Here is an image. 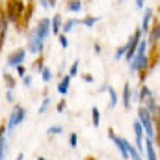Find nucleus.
<instances>
[{
	"label": "nucleus",
	"instance_id": "nucleus-1",
	"mask_svg": "<svg viewBox=\"0 0 160 160\" xmlns=\"http://www.w3.org/2000/svg\"><path fill=\"white\" fill-rule=\"evenodd\" d=\"M145 48H147V43L145 41L140 39V43H138V54L136 56H132V71H140V69H143L145 67V63H147V58H145Z\"/></svg>",
	"mask_w": 160,
	"mask_h": 160
},
{
	"label": "nucleus",
	"instance_id": "nucleus-2",
	"mask_svg": "<svg viewBox=\"0 0 160 160\" xmlns=\"http://www.w3.org/2000/svg\"><path fill=\"white\" fill-rule=\"evenodd\" d=\"M138 116H140V123H142V127L145 128L147 136L153 138V136H155V130H153V119H151V112L147 110V106H142V108L138 110Z\"/></svg>",
	"mask_w": 160,
	"mask_h": 160
},
{
	"label": "nucleus",
	"instance_id": "nucleus-3",
	"mask_svg": "<svg viewBox=\"0 0 160 160\" xmlns=\"http://www.w3.org/2000/svg\"><path fill=\"white\" fill-rule=\"evenodd\" d=\"M26 118V110L24 108H21V106H15L13 108V112H11V116H9V121H8V128L9 130H13L21 121Z\"/></svg>",
	"mask_w": 160,
	"mask_h": 160
},
{
	"label": "nucleus",
	"instance_id": "nucleus-4",
	"mask_svg": "<svg viewBox=\"0 0 160 160\" xmlns=\"http://www.w3.org/2000/svg\"><path fill=\"white\" fill-rule=\"evenodd\" d=\"M140 36H142V30L134 32V36L127 43V47H125V58L127 60H132V56L136 54V48H138V43H140Z\"/></svg>",
	"mask_w": 160,
	"mask_h": 160
},
{
	"label": "nucleus",
	"instance_id": "nucleus-5",
	"mask_svg": "<svg viewBox=\"0 0 160 160\" xmlns=\"http://www.w3.org/2000/svg\"><path fill=\"white\" fill-rule=\"evenodd\" d=\"M110 140L119 147V151H121V155H123V158H128L130 155H128V149H130V143L127 142V140H121L119 136H116L112 130H110Z\"/></svg>",
	"mask_w": 160,
	"mask_h": 160
},
{
	"label": "nucleus",
	"instance_id": "nucleus-6",
	"mask_svg": "<svg viewBox=\"0 0 160 160\" xmlns=\"http://www.w3.org/2000/svg\"><path fill=\"white\" fill-rule=\"evenodd\" d=\"M48 32H50V22H48V19H43L39 24H38V30H36V36L39 38V39H45L47 36H48Z\"/></svg>",
	"mask_w": 160,
	"mask_h": 160
},
{
	"label": "nucleus",
	"instance_id": "nucleus-7",
	"mask_svg": "<svg viewBox=\"0 0 160 160\" xmlns=\"http://www.w3.org/2000/svg\"><path fill=\"white\" fill-rule=\"evenodd\" d=\"M24 56H26V52H24V48H21V50H17V52L9 54L8 63H9V65H19V63H22V62H24Z\"/></svg>",
	"mask_w": 160,
	"mask_h": 160
},
{
	"label": "nucleus",
	"instance_id": "nucleus-8",
	"mask_svg": "<svg viewBox=\"0 0 160 160\" xmlns=\"http://www.w3.org/2000/svg\"><path fill=\"white\" fill-rule=\"evenodd\" d=\"M21 4L19 2H9V8H8V15H9V21H17L19 13H21Z\"/></svg>",
	"mask_w": 160,
	"mask_h": 160
},
{
	"label": "nucleus",
	"instance_id": "nucleus-9",
	"mask_svg": "<svg viewBox=\"0 0 160 160\" xmlns=\"http://www.w3.org/2000/svg\"><path fill=\"white\" fill-rule=\"evenodd\" d=\"M142 132H143V127L140 121H134V134H136V143H138V151L142 153L143 151V143H142Z\"/></svg>",
	"mask_w": 160,
	"mask_h": 160
},
{
	"label": "nucleus",
	"instance_id": "nucleus-10",
	"mask_svg": "<svg viewBox=\"0 0 160 160\" xmlns=\"http://www.w3.org/2000/svg\"><path fill=\"white\" fill-rule=\"evenodd\" d=\"M41 48H43V39H39L38 36H34L32 38V41H30V52H39Z\"/></svg>",
	"mask_w": 160,
	"mask_h": 160
},
{
	"label": "nucleus",
	"instance_id": "nucleus-11",
	"mask_svg": "<svg viewBox=\"0 0 160 160\" xmlns=\"http://www.w3.org/2000/svg\"><path fill=\"white\" fill-rule=\"evenodd\" d=\"M69 84H71V75H69V77H65V78L58 84V91H60L62 95H65V93H67V89H69Z\"/></svg>",
	"mask_w": 160,
	"mask_h": 160
},
{
	"label": "nucleus",
	"instance_id": "nucleus-12",
	"mask_svg": "<svg viewBox=\"0 0 160 160\" xmlns=\"http://www.w3.org/2000/svg\"><path fill=\"white\" fill-rule=\"evenodd\" d=\"M123 102L127 108L130 106V86L128 84H125V88H123Z\"/></svg>",
	"mask_w": 160,
	"mask_h": 160
},
{
	"label": "nucleus",
	"instance_id": "nucleus-13",
	"mask_svg": "<svg viewBox=\"0 0 160 160\" xmlns=\"http://www.w3.org/2000/svg\"><path fill=\"white\" fill-rule=\"evenodd\" d=\"M147 158H149V160L157 158V153H155V147H153V138H149V140H147Z\"/></svg>",
	"mask_w": 160,
	"mask_h": 160
},
{
	"label": "nucleus",
	"instance_id": "nucleus-14",
	"mask_svg": "<svg viewBox=\"0 0 160 160\" xmlns=\"http://www.w3.org/2000/svg\"><path fill=\"white\" fill-rule=\"evenodd\" d=\"M151 15H153V11H151V9H145V17H143V22H142V30H143V32H147V30H149Z\"/></svg>",
	"mask_w": 160,
	"mask_h": 160
},
{
	"label": "nucleus",
	"instance_id": "nucleus-15",
	"mask_svg": "<svg viewBox=\"0 0 160 160\" xmlns=\"http://www.w3.org/2000/svg\"><path fill=\"white\" fill-rule=\"evenodd\" d=\"M60 26H62V17H60V15H56V17H54V21H52V24H50V28H52V32H54V34H58V32H60Z\"/></svg>",
	"mask_w": 160,
	"mask_h": 160
},
{
	"label": "nucleus",
	"instance_id": "nucleus-16",
	"mask_svg": "<svg viewBox=\"0 0 160 160\" xmlns=\"http://www.w3.org/2000/svg\"><path fill=\"white\" fill-rule=\"evenodd\" d=\"M108 93H110V108H116V104H118V93H116L114 88H110Z\"/></svg>",
	"mask_w": 160,
	"mask_h": 160
},
{
	"label": "nucleus",
	"instance_id": "nucleus-17",
	"mask_svg": "<svg viewBox=\"0 0 160 160\" xmlns=\"http://www.w3.org/2000/svg\"><path fill=\"white\" fill-rule=\"evenodd\" d=\"M67 8H69L71 11H80V8H82V6H80V2H78V0H73V2H71V4H69Z\"/></svg>",
	"mask_w": 160,
	"mask_h": 160
},
{
	"label": "nucleus",
	"instance_id": "nucleus-18",
	"mask_svg": "<svg viewBox=\"0 0 160 160\" xmlns=\"http://www.w3.org/2000/svg\"><path fill=\"white\" fill-rule=\"evenodd\" d=\"M99 121H101V114H99V110H97V108H93V125H95V127H99Z\"/></svg>",
	"mask_w": 160,
	"mask_h": 160
},
{
	"label": "nucleus",
	"instance_id": "nucleus-19",
	"mask_svg": "<svg viewBox=\"0 0 160 160\" xmlns=\"http://www.w3.org/2000/svg\"><path fill=\"white\" fill-rule=\"evenodd\" d=\"M97 21H99V19H97V17H88V19H86V21H84V24H86V26H93V24H95V22H97Z\"/></svg>",
	"mask_w": 160,
	"mask_h": 160
},
{
	"label": "nucleus",
	"instance_id": "nucleus-20",
	"mask_svg": "<svg viewBox=\"0 0 160 160\" xmlns=\"http://www.w3.org/2000/svg\"><path fill=\"white\" fill-rule=\"evenodd\" d=\"M47 132H48V134H60V132H62V127H50Z\"/></svg>",
	"mask_w": 160,
	"mask_h": 160
},
{
	"label": "nucleus",
	"instance_id": "nucleus-21",
	"mask_svg": "<svg viewBox=\"0 0 160 160\" xmlns=\"http://www.w3.org/2000/svg\"><path fill=\"white\" fill-rule=\"evenodd\" d=\"M48 102H50V99H45V101H43V104H41V108H39V114H45V110H47Z\"/></svg>",
	"mask_w": 160,
	"mask_h": 160
},
{
	"label": "nucleus",
	"instance_id": "nucleus-22",
	"mask_svg": "<svg viewBox=\"0 0 160 160\" xmlns=\"http://www.w3.org/2000/svg\"><path fill=\"white\" fill-rule=\"evenodd\" d=\"M75 24H77V21H69V22H65V26H63V30H65V32H69V30H71V28H73Z\"/></svg>",
	"mask_w": 160,
	"mask_h": 160
},
{
	"label": "nucleus",
	"instance_id": "nucleus-23",
	"mask_svg": "<svg viewBox=\"0 0 160 160\" xmlns=\"http://www.w3.org/2000/svg\"><path fill=\"white\" fill-rule=\"evenodd\" d=\"M43 80H45V82L50 80V71H48V69H43Z\"/></svg>",
	"mask_w": 160,
	"mask_h": 160
},
{
	"label": "nucleus",
	"instance_id": "nucleus-24",
	"mask_svg": "<svg viewBox=\"0 0 160 160\" xmlns=\"http://www.w3.org/2000/svg\"><path fill=\"white\" fill-rule=\"evenodd\" d=\"M77 71H78V62H75V63H73V69H71V77H75V75H77Z\"/></svg>",
	"mask_w": 160,
	"mask_h": 160
},
{
	"label": "nucleus",
	"instance_id": "nucleus-25",
	"mask_svg": "<svg viewBox=\"0 0 160 160\" xmlns=\"http://www.w3.org/2000/svg\"><path fill=\"white\" fill-rule=\"evenodd\" d=\"M69 138H71V145L75 147V145H77V134H71Z\"/></svg>",
	"mask_w": 160,
	"mask_h": 160
},
{
	"label": "nucleus",
	"instance_id": "nucleus-26",
	"mask_svg": "<svg viewBox=\"0 0 160 160\" xmlns=\"http://www.w3.org/2000/svg\"><path fill=\"white\" fill-rule=\"evenodd\" d=\"M143 2H145V0H136V8L142 9V8H143Z\"/></svg>",
	"mask_w": 160,
	"mask_h": 160
},
{
	"label": "nucleus",
	"instance_id": "nucleus-27",
	"mask_svg": "<svg viewBox=\"0 0 160 160\" xmlns=\"http://www.w3.org/2000/svg\"><path fill=\"white\" fill-rule=\"evenodd\" d=\"M17 71H19V75H24V67H22V65H21V63H19V65H17Z\"/></svg>",
	"mask_w": 160,
	"mask_h": 160
},
{
	"label": "nucleus",
	"instance_id": "nucleus-28",
	"mask_svg": "<svg viewBox=\"0 0 160 160\" xmlns=\"http://www.w3.org/2000/svg\"><path fill=\"white\" fill-rule=\"evenodd\" d=\"M60 43H62V47H67V39H65V38H62V39H60Z\"/></svg>",
	"mask_w": 160,
	"mask_h": 160
},
{
	"label": "nucleus",
	"instance_id": "nucleus-29",
	"mask_svg": "<svg viewBox=\"0 0 160 160\" xmlns=\"http://www.w3.org/2000/svg\"><path fill=\"white\" fill-rule=\"evenodd\" d=\"M158 30H160V26H158Z\"/></svg>",
	"mask_w": 160,
	"mask_h": 160
}]
</instances>
